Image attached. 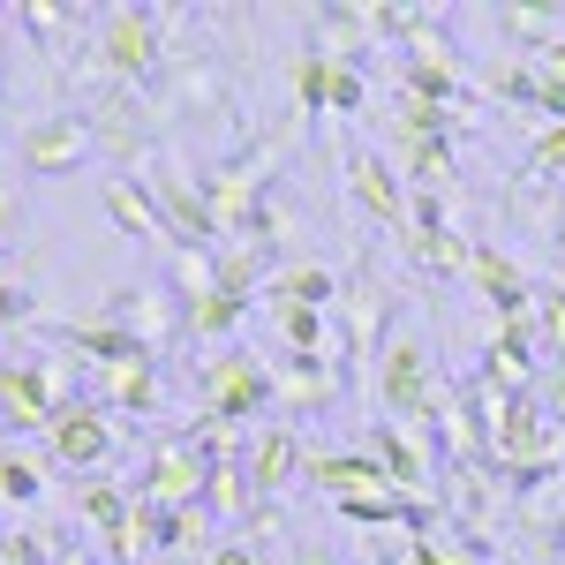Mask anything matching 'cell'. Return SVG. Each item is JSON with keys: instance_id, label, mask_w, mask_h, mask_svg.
<instances>
[{"instance_id": "cell-5", "label": "cell", "mask_w": 565, "mask_h": 565, "mask_svg": "<svg viewBox=\"0 0 565 565\" xmlns=\"http://www.w3.org/2000/svg\"><path fill=\"white\" fill-rule=\"evenodd\" d=\"M437 370H430V348L423 340H385V354H377V407H385L392 423H430L437 415Z\"/></svg>"}, {"instance_id": "cell-33", "label": "cell", "mask_w": 565, "mask_h": 565, "mask_svg": "<svg viewBox=\"0 0 565 565\" xmlns=\"http://www.w3.org/2000/svg\"><path fill=\"white\" fill-rule=\"evenodd\" d=\"M23 226V189H15V174H0V242Z\"/></svg>"}, {"instance_id": "cell-9", "label": "cell", "mask_w": 565, "mask_h": 565, "mask_svg": "<svg viewBox=\"0 0 565 565\" xmlns=\"http://www.w3.org/2000/svg\"><path fill=\"white\" fill-rule=\"evenodd\" d=\"M218 460H204L189 437H167L151 460H143V476H136V505H151V513H174V505H204V482H212Z\"/></svg>"}, {"instance_id": "cell-15", "label": "cell", "mask_w": 565, "mask_h": 565, "mask_svg": "<svg viewBox=\"0 0 565 565\" xmlns=\"http://www.w3.org/2000/svg\"><path fill=\"white\" fill-rule=\"evenodd\" d=\"M151 106H159V121L167 114H212L226 106V76H218L212 53H196V45H181L174 61H167V76L151 84Z\"/></svg>"}, {"instance_id": "cell-32", "label": "cell", "mask_w": 565, "mask_h": 565, "mask_svg": "<svg viewBox=\"0 0 565 565\" xmlns=\"http://www.w3.org/2000/svg\"><path fill=\"white\" fill-rule=\"evenodd\" d=\"M565 174V121L558 129L535 136V151H527V181H558Z\"/></svg>"}, {"instance_id": "cell-30", "label": "cell", "mask_w": 565, "mask_h": 565, "mask_svg": "<svg viewBox=\"0 0 565 565\" xmlns=\"http://www.w3.org/2000/svg\"><path fill=\"white\" fill-rule=\"evenodd\" d=\"M0 324H39V287L15 264H0Z\"/></svg>"}, {"instance_id": "cell-1", "label": "cell", "mask_w": 565, "mask_h": 565, "mask_svg": "<svg viewBox=\"0 0 565 565\" xmlns=\"http://www.w3.org/2000/svg\"><path fill=\"white\" fill-rule=\"evenodd\" d=\"M189 23V8H98V31H90V68H106V84H129V90H151L167 76V61H174V45L167 31Z\"/></svg>"}, {"instance_id": "cell-20", "label": "cell", "mask_w": 565, "mask_h": 565, "mask_svg": "<svg viewBox=\"0 0 565 565\" xmlns=\"http://www.w3.org/2000/svg\"><path fill=\"white\" fill-rule=\"evenodd\" d=\"M324 399H332L324 354H279L271 362V407H324Z\"/></svg>"}, {"instance_id": "cell-28", "label": "cell", "mask_w": 565, "mask_h": 565, "mask_svg": "<svg viewBox=\"0 0 565 565\" xmlns=\"http://www.w3.org/2000/svg\"><path fill=\"white\" fill-rule=\"evenodd\" d=\"M0 498H8V505H39L45 498V468H39L31 445H8V437H0Z\"/></svg>"}, {"instance_id": "cell-19", "label": "cell", "mask_w": 565, "mask_h": 565, "mask_svg": "<svg viewBox=\"0 0 565 565\" xmlns=\"http://www.w3.org/2000/svg\"><path fill=\"white\" fill-rule=\"evenodd\" d=\"M385 287H370V279H354V287H348V295H340V324H332V348H340V354H348V362H354V354H370V348H377V332H385Z\"/></svg>"}, {"instance_id": "cell-18", "label": "cell", "mask_w": 565, "mask_h": 565, "mask_svg": "<svg viewBox=\"0 0 565 565\" xmlns=\"http://www.w3.org/2000/svg\"><path fill=\"white\" fill-rule=\"evenodd\" d=\"M302 476L340 505V498H370V490H392V476H385V460L377 452H309L302 460Z\"/></svg>"}, {"instance_id": "cell-21", "label": "cell", "mask_w": 565, "mask_h": 565, "mask_svg": "<svg viewBox=\"0 0 565 565\" xmlns=\"http://www.w3.org/2000/svg\"><path fill=\"white\" fill-rule=\"evenodd\" d=\"M106 218H114V234H129V242L167 234V226H159V204H151V181H143V174H114V181H106Z\"/></svg>"}, {"instance_id": "cell-13", "label": "cell", "mask_w": 565, "mask_h": 565, "mask_svg": "<svg viewBox=\"0 0 565 565\" xmlns=\"http://www.w3.org/2000/svg\"><path fill=\"white\" fill-rule=\"evenodd\" d=\"M362 452H377V460H385L392 490H407V498H437L430 476L445 468V460H437V445H430L423 430H415V423H392V415H377V423H370V445H362Z\"/></svg>"}, {"instance_id": "cell-3", "label": "cell", "mask_w": 565, "mask_h": 565, "mask_svg": "<svg viewBox=\"0 0 565 565\" xmlns=\"http://www.w3.org/2000/svg\"><path fill=\"white\" fill-rule=\"evenodd\" d=\"M196 399L218 423H249L271 407V362L249 348H218L212 362H196Z\"/></svg>"}, {"instance_id": "cell-22", "label": "cell", "mask_w": 565, "mask_h": 565, "mask_svg": "<svg viewBox=\"0 0 565 565\" xmlns=\"http://www.w3.org/2000/svg\"><path fill=\"white\" fill-rule=\"evenodd\" d=\"M242 460H249V482H257L264 498H271V490H279L287 476H302V460H309V452H302V437L287 430V423H271V430H264L257 445L242 452Z\"/></svg>"}, {"instance_id": "cell-10", "label": "cell", "mask_w": 565, "mask_h": 565, "mask_svg": "<svg viewBox=\"0 0 565 565\" xmlns=\"http://www.w3.org/2000/svg\"><path fill=\"white\" fill-rule=\"evenodd\" d=\"M535 377H543V332H535V317H505L490 332V348H482L476 385L482 392H535Z\"/></svg>"}, {"instance_id": "cell-35", "label": "cell", "mask_w": 565, "mask_h": 565, "mask_svg": "<svg viewBox=\"0 0 565 565\" xmlns=\"http://www.w3.org/2000/svg\"><path fill=\"white\" fill-rule=\"evenodd\" d=\"M204 565H264V558H257V551H249V543H218V551H212V558H204Z\"/></svg>"}, {"instance_id": "cell-26", "label": "cell", "mask_w": 565, "mask_h": 565, "mask_svg": "<svg viewBox=\"0 0 565 565\" xmlns=\"http://www.w3.org/2000/svg\"><path fill=\"white\" fill-rule=\"evenodd\" d=\"M76 513L106 535V527H121L136 513V490H121L114 476H76Z\"/></svg>"}, {"instance_id": "cell-17", "label": "cell", "mask_w": 565, "mask_h": 565, "mask_svg": "<svg viewBox=\"0 0 565 565\" xmlns=\"http://www.w3.org/2000/svg\"><path fill=\"white\" fill-rule=\"evenodd\" d=\"M468 287L498 309V324H505V317H535V279H527L505 249H490V242H476V257H468Z\"/></svg>"}, {"instance_id": "cell-4", "label": "cell", "mask_w": 565, "mask_h": 565, "mask_svg": "<svg viewBox=\"0 0 565 565\" xmlns=\"http://www.w3.org/2000/svg\"><path fill=\"white\" fill-rule=\"evenodd\" d=\"M287 84H295V121L302 114H362L370 106V76H362V61H348V53L302 45L287 61Z\"/></svg>"}, {"instance_id": "cell-11", "label": "cell", "mask_w": 565, "mask_h": 565, "mask_svg": "<svg viewBox=\"0 0 565 565\" xmlns=\"http://www.w3.org/2000/svg\"><path fill=\"white\" fill-rule=\"evenodd\" d=\"M143 181H151V204H159V226L174 234V249H218V218L181 167H151Z\"/></svg>"}, {"instance_id": "cell-36", "label": "cell", "mask_w": 565, "mask_h": 565, "mask_svg": "<svg viewBox=\"0 0 565 565\" xmlns=\"http://www.w3.org/2000/svg\"><path fill=\"white\" fill-rule=\"evenodd\" d=\"M295 565H332V558H324L317 543H302V551H295Z\"/></svg>"}, {"instance_id": "cell-2", "label": "cell", "mask_w": 565, "mask_h": 565, "mask_svg": "<svg viewBox=\"0 0 565 565\" xmlns=\"http://www.w3.org/2000/svg\"><path fill=\"white\" fill-rule=\"evenodd\" d=\"M84 121H90V151H98V159H114L121 174H143V159H151V143H159V106H143V90L106 84L84 106Z\"/></svg>"}, {"instance_id": "cell-16", "label": "cell", "mask_w": 565, "mask_h": 565, "mask_svg": "<svg viewBox=\"0 0 565 565\" xmlns=\"http://www.w3.org/2000/svg\"><path fill=\"white\" fill-rule=\"evenodd\" d=\"M348 196L362 204V218H370V226H392V234H399V226H407V196H415V189L399 181V167H392L385 151H348Z\"/></svg>"}, {"instance_id": "cell-7", "label": "cell", "mask_w": 565, "mask_h": 565, "mask_svg": "<svg viewBox=\"0 0 565 565\" xmlns=\"http://www.w3.org/2000/svg\"><path fill=\"white\" fill-rule=\"evenodd\" d=\"M90 159V121L84 106H45L15 129V167L23 174H76Z\"/></svg>"}, {"instance_id": "cell-12", "label": "cell", "mask_w": 565, "mask_h": 565, "mask_svg": "<svg viewBox=\"0 0 565 565\" xmlns=\"http://www.w3.org/2000/svg\"><path fill=\"white\" fill-rule=\"evenodd\" d=\"M8 23L31 39V53L39 61H68L76 45L90 53V31H98V8H68V0H23V8H8Z\"/></svg>"}, {"instance_id": "cell-37", "label": "cell", "mask_w": 565, "mask_h": 565, "mask_svg": "<svg viewBox=\"0 0 565 565\" xmlns=\"http://www.w3.org/2000/svg\"><path fill=\"white\" fill-rule=\"evenodd\" d=\"M551 543H558V558H565V505H558V521H551Z\"/></svg>"}, {"instance_id": "cell-14", "label": "cell", "mask_w": 565, "mask_h": 565, "mask_svg": "<svg viewBox=\"0 0 565 565\" xmlns=\"http://www.w3.org/2000/svg\"><path fill=\"white\" fill-rule=\"evenodd\" d=\"M106 324H129V332H136L151 354H167V348H181V295L167 287V279L121 287V295L106 302Z\"/></svg>"}, {"instance_id": "cell-27", "label": "cell", "mask_w": 565, "mask_h": 565, "mask_svg": "<svg viewBox=\"0 0 565 565\" xmlns=\"http://www.w3.org/2000/svg\"><path fill=\"white\" fill-rule=\"evenodd\" d=\"M535 90H543V76H535L527 53H498V61L482 68V98H505V106H527V114H535Z\"/></svg>"}, {"instance_id": "cell-23", "label": "cell", "mask_w": 565, "mask_h": 565, "mask_svg": "<svg viewBox=\"0 0 565 565\" xmlns=\"http://www.w3.org/2000/svg\"><path fill=\"white\" fill-rule=\"evenodd\" d=\"M159 370L151 362H121V370H98V407H121V415H159Z\"/></svg>"}, {"instance_id": "cell-24", "label": "cell", "mask_w": 565, "mask_h": 565, "mask_svg": "<svg viewBox=\"0 0 565 565\" xmlns=\"http://www.w3.org/2000/svg\"><path fill=\"white\" fill-rule=\"evenodd\" d=\"M264 302H295V309H332L340 302V279L324 271V264H287V271H271V287H264Z\"/></svg>"}, {"instance_id": "cell-31", "label": "cell", "mask_w": 565, "mask_h": 565, "mask_svg": "<svg viewBox=\"0 0 565 565\" xmlns=\"http://www.w3.org/2000/svg\"><path fill=\"white\" fill-rule=\"evenodd\" d=\"M535 332H543V354L565 362V287H535Z\"/></svg>"}, {"instance_id": "cell-29", "label": "cell", "mask_w": 565, "mask_h": 565, "mask_svg": "<svg viewBox=\"0 0 565 565\" xmlns=\"http://www.w3.org/2000/svg\"><path fill=\"white\" fill-rule=\"evenodd\" d=\"M271 324H279L287 354H324V348H332V309H295V302H279V309H271Z\"/></svg>"}, {"instance_id": "cell-34", "label": "cell", "mask_w": 565, "mask_h": 565, "mask_svg": "<svg viewBox=\"0 0 565 565\" xmlns=\"http://www.w3.org/2000/svg\"><path fill=\"white\" fill-rule=\"evenodd\" d=\"M407 565H452V558H445L437 535H415V543H407Z\"/></svg>"}, {"instance_id": "cell-6", "label": "cell", "mask_w": 565, "mask_h": 565, "mask_svg": "<svg viewBox=\"0 0 565 565\" xmlns=\"http://www.w3.org/2000/svg\"><path fill=\"white\" fill-rule=\"evenodd\" d=\"M76 399L61 354H31V362H0V430H45L53 407Z\"/></svg>"}, {"instance_id": "cell-38", "label": "cell", "mask_w": 565, "mask_h": 565, "mask_svg": "<svg viewBox=\"0 0 565 565\" xmlns=\"http://www.w3.org/2000/svg\"><path fill=\"white\" fill-rule=\"evenodd\" d=\"M53 565H90V558H84V551H61V558H53Z\"/></svg>"}, {"instance_id": "cell-25", "label": "cell", "mask_w": 565, "mask_h": 565, "mask_svg": "<svg viewBox=\"0 0 565 565\" xmlns=\"http://www.w3.org/2000/svg\"><path fill=\"white\" fill-rule=\"evenodd\" d=\"M242 317H249V302H234V295H189L181 302V340H234L242 332Z\"/></svg>"}, {"instance_id": "cell-8", "label": "cell", "mask_w": 565, "mask_h": 565, "mask_svg": "<svg viewBox=\"0 0 565 565\" xmlns=\"http://www.w3.org/2000/svg\"><path fill=\"white\" fill-rule=\"evenodd\" d=\"M45 452H53V468L106 476V460H114V423H106V407H98V399H61L53 423H45Z\"/></svg>"}]
</instances>
